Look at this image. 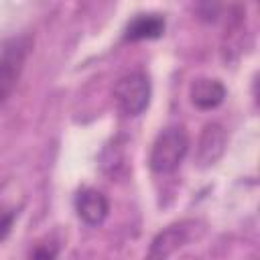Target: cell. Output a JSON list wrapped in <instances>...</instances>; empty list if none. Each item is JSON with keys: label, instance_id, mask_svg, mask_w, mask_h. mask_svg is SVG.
<instances>
[{"label": "cell", "instance_id": "6da1fadb", "mask_svg": "<svg viewBox=\"0 0 260 260\" xmlns=\"http://www.w3.org/2000/svg\"><path fill=\"white\" fill-rule=\"evenodd\" d=\"M189 150V138L187 132L181 126H171L165 128L156 140L152 142L150 148V156H148V165L154 173L158 175H167L173 173L185 158Z\"/></svg>", "mask_w": 260, "mask_h": 260}, {"label": "cell", "instance_id": "7a4b0ae2", "mask_svg": "<svg viewBox=\"0 0 260 260\" xmlns=\"http://www.w3.org/2000/svg\"><path fill=\"white\" fill-rule=\"evenodd\" d=\"M114 102L124 116H138L150 102V81L142 71L122 75L114 85Z\"/></svg>", "mask_w": 260, "mask_h": 260}, {"label": "cell", "instance_id": "3957f363", "mask_svg": "<svg viewBox=\"0 0 260 260\" xmlns=\"http://www.w3.org/2000/svg\"><path fill=\"white\" fill-rule=\"evenodd\" d=\"M32 47L30 37H18L8 41L0 51V104L8 100V95L14 91L20 73L24 69V61L28 57V51Z\"/></svg>", "mask_w": 260, "mask_h": 260}, {"label": "cell", "instance_id": "277c9868", "mask_svg": "<svg viewBox=\"0 0 260 260\" xmlns=\"http://www.w3.org/2000/svg\"><path fill=\"white\" fill-rule=\"evenodd\" d=\"M228 146V134L225 128L219 122H209L203 126L199 140H197V162L201 167H211L215 165L223 150Z\"/></svg>", "mask_w": 260, "mask_h": 260}, {"label": "cell", "instance_id": "5b68a950", "mask_svg": "<svg viewBox=\"0 0 260 260\" xmlns=\"http://www.w3.org/2000/svg\"><path fill=\"white\" fill-rule=\"evenodd\" d=\"M75 211L79 219L87 225H100L110 211V201L108 197L98 191V189H81L75 195Z\"/></svg>", "mask_w": 260, "mask_h": 260}, {"label": "cell", "instance_id": "8992f818", "mask_svg": "<svg viewBox=\"0 0 260 260\" xmlns=\"http://www.w3.org/2000/svg\"><path fill=\"white\" fill-rule=\"evenodd\" d=\"M191 225L193 221H179L169 228H165L150 244V258H167L173 252H177L181 246H185L191 238Z\"/></svg>", "mask_w": 260, "mask_h": 260}, {"label": "cell", "instance_id": "52a82bcc", "mask_svg": "<svg viewBox=\"0 0 260 260\" xmlns=\"http://www.w3.org/2000/svg\"><path fill=\"white\" fill-rule=\"evenodd\" d=\"M191 104L199 110H213L225 100V87L219 79L213 77H199L189 87Z\"/></svg>", "mask_w": 260, "mask_h": 260}, {"label": "cell", "instance_id": "ba28073f", "mask_svg": "<svg viewBox=\"0 0 260 260\" xmlns=\"http://www.w3.org/2000/svg\"><path fill=\"white\" fill-rule=\"evenodd\" d=\"M165 30V18L156 14H142L136 16L126 26V41H144V39H158Z\"/></svg>", "mask_w": 260, "mask_h": 260}, {"label": "cell", "instance_id": "9c48e42d", "mask_svg": "<svg viewBox=\"0 0 260 260\" xmlns=\"http://www.w3.org/2000/svg\"><path fill=\"white\" fill-rule=\"evenodd\" d=\"M221 12V4L217 0H199V8H197V14L201 20H207V22H213Z\"/></svg>", "mask_w": 260, "mask_h": 260}, {"label": "cell", "instance_id": "30bf717a", "mask_svg": "<svg viewBox=\"0 0 260 260\" xmlns=\"http://www.w3.org/2000/svg\"><path fill=\"white\" fill-rule=\"evenodd\" d=\"M14 211H0V240H4L8 234H10V228H12V221H14Z\"/></svg>", "mask_w": 260, "mask_h": 260}, {"label": "cell", "instance_id": "8fae6325", "mask_svg": "<svg viewBox=\"0 0 260 260\" xmlns=\"http://www.w3.org/2000/svg\"><path fill=\"white\" fill-rule=\"evenodd\" d=\"M32 256H37V258H55V256H57V250H55V248H53V250H51V248H43V250L39 248V250L32 252Z\"/></svg>", "mask_w": 260, "mask_h": 260}]
</instances>
